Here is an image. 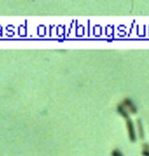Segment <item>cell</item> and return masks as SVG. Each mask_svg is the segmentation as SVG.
I'll use <instances>...</instances> for the list:
<instances>
[{"mask_svg":"<svg viewBox=\"0 0 149 156\" xmlns=\"http://www.w3.org/2000/svg\"><path fill=\"white\" fill-rule=\"evenodd\" d=\"M126 126H127V130H128V135H129V139L132 142L136 141V133H135V128L133 126L132 121L128 118L126 119Z\"/></svg>","mask_w":149,"mask_h":156,"instance_id":"6da1fadb","label":"cell"},{"mask_svg":"<svg viewBox=\"0 0 149 156\" xmlns=\"http://www.w3.org/2000/svg\"><path fill=\"white\" fill-rule=\"evenodd\" d=\"M122 105L125 107V109L128 110V113H131L132 114L137 113V108H136V106L134 105V103L129 99H125L124 100H123Z\"/></svg>","mask_w":149,"mask_h":156,"instance_id":"7a4b0ae2","label":"cell"},{"mask_svg":"<svg viewBox=\"0 0 149 156\" xmlns=\"http://www.w3.org/2000/svg\"><path fill=\"white\" fill-rule=\"evenodd\" d=\"M118 112L123 116V117H125L126 119L129 118V113H128V110L125 109V107L122 105V104H119V105L118 106Z\"/></svg>","mask_w":149,"mask_h":156,"instance_id":"3957f363","label":"cell"},{"mask_svg":"<svg viewBox=\"0 0 149 156\" xmlns=\"http://www.w3.org/2000/svg\"><path fill=\"white\" fill-rule=\"evenodd\" d=\"M137 126H138V132H139V136L141 139L144 138V128H142V122L141 120H138L137 121Z\"/></svg>","mask_w":149,"mask_h":156,"instance_id":"277c9868","label":"cell"},{"mask_svg":"<svg viewBox=\"0 0 149 156\" xmlns=\"http://www.w3.org/2000/svg\"><path fill=\"white\" fill-rule=\"evenodd\" d=\"M111 155L112 156H123V154L121 153L119 150H114V151H112Z\"/></svg>","mask_w":149,"mask_h":156,"instance_id":"5b68a950","label":"cell"},{"mask_svg":"<svg viewBox=\"0 0 149 156\" xmlns=\"http://www.w3.org/2000/svg\"><path fill=\"white\" fill-rule=\"evenodd\" d=\"M142 156H149V151L148 150H144V151L142 152Z\"/></svg>","mask_w":149,"mask_h":156,"instance_id":"8992f818","label":"cell"}]
</instances>
